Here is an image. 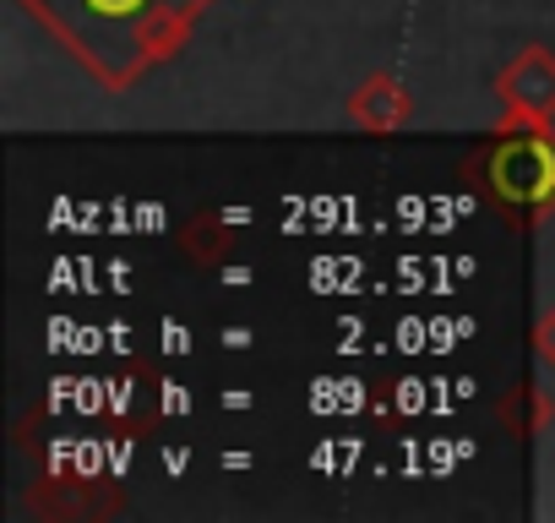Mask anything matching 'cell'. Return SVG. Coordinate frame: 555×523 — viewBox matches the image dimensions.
<instances>
[{
    "label": "cell",
    "mask_w": 555,
    "mask_h": 523,
    "mask_svg": "<svg viewBox=\"0 0 555 523\" xmlns=\"http://www.w3.org/2000/svg\"><path fill=\"white\" fill-rule=\"evenodd\" d=\"M234 224L223 218V213H212V207H196L180 229H175V251L191 262V268H202V273H218L223 262L234 256Z\"/></svg>",
    "instance_id": "5"
},
{
    "label": "cell",
    "mask_w": 555,
    "mask_h": 523,
    "mask_svg": "<svg viewBox=\"0 0 555 523\" xmlns=\"http://www.w3.org/2000/svg\"><path fill=\"white\" fill-rule=\"evenodd\" d=\"M344 110H349V120H354L360 131H371V137H398V131L414 126V93H409V82L392 77V72L360 77V88L344 99Z\"/></svg>",
    "instance_id": "4"
},
{
    "label": "cell",
    "mask_w": 555,
    "mask_h": 523,
    "mask_svg": "<svg viewBox=\"0 0 555 523\" xmlns=\"http://www.w3.org/2000/svg\"><path fill=\"white\" fill-rule=\"evenodd\" d=\"M501 99V126H555V50L522 44L490 82Z\"/></svg>",
    "instance_id": "3"
},
{
    "label": "cell",
    "mask_w": 555,
    "mask_h": 523,
    "mask_svg": "<svg viewBox=\"0 0 555 523\" xmlns=\"http://www.w3.org/2000/svg\"><path fill=\"white\" fill-rule=\"evenodd\" d=\"M485 186L517 218L550 213L555 207V126H501V137L485 148Z\"/></svg>",
    "instance_id": "2"
},
{
    "label": "cell",
    "mask_w": 555,
    "mask_h": 523,
    "mask_svg": "<svg viewBox=\"0 0 555 523\" xmlns=\"http://www.w3.org/2000/svg\"><path fill=\"white\" fill-rule=\"evenodd\" d=\"M12 7H23V17L39 23L104 93H131L196 39L218 0H12Z\"/></svg>",
    "instance_id": "1"
},
{
    "label": "cell",
    "mask_w": 555,
    "mask_h": 523,
    "mask_svg": "<svg viewBox=\"0 0 555 523\" xmlns=\"http://www.w3.org/2000/svg\"><path fill=\"white\" fill-rule=\"evenodd\" d=\"M533 355H539V366L555 371V306L539 311V322H533Z\"/></svg>",
    "instance_id": "7"
},
{
    "label": "cell",
    "mask_w": 555,
    "mask_h": 523,
    "mask_svg": "<svg viewBox=\"0 0 555 523\" xmlns=\"http://www.w3.org/2000/svg\"><path fill=\"white\" fill-rule=\"evenodd\" d=\"M495 420H501L506 436L533 442V436H544L550 420H555V393H550L544 382H533V377H517V382L495 398Z\"/></svg>",
    "instance_id": "6"
}]
</instances>
